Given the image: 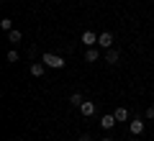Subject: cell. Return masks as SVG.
Listing matches in <instances>:
<instances>
[{"instance_id": "1", "label": "cell", "mask_w": 154, "mask_h": 141, "mask_svg": "<svg viewBox=\"0 0 154 141\" xmlns=\"http://www.w3.org/2000/svg\"><path fill=\"white\" fill-rule=\"evenodd\" d=\"M41 62H44V64L49 67V69H62V67L67 64V62L62 59V57H57V54H49V51H46V54L41 57Z\"/></svg>"}, {"instance_id": "2", "label": "cell", "mask_w": 154, "mask_h": 141, "mask_svg": "<svg viewBox=\"0 0 154 141\" xmlns=\"http://www.w3.org/2000/svg\"><path fill=\"white\" fill-rule=\"evenodd\" d=\"M80 41H82L85 46H88V49H93L95 44H98V33H93V31H85L82 36H80Z\"/></svg>"}, {"instance_id": "3", "label": "cell", "mask_w": 154, "mask_h": 141, "mask_svg": "<svg viewBox=\"0 0 154 141\" xmlns=\"http://www.w3.org/2000/svg\"><path fill=\"white\" fill-rule=\"evenodd\" d=\"M98 46H103V49H110V46H113V33L110 31H103L98 36Z\"/></svg>"}, {"instance_id": "4", "label": "cell", "mask_w": 154, "mask_h": 141, "mask_svg": "<svg viewBox=\"0 0 154 141\" xmlns=\"http://www.w3.org/2000/svg\"><path fill=\"white\" fill-rule=\"evenodd\" d=\"M116 123H118V121H116V115H113V113H105L103 118H100V128H103V131H110Z\"/></svg>"}, {"instance_id": "5", "label": "cell", "mask_w": 154, "mask_h": 141, "mask_svg": "<svg viewBox=\"0 0 154 141\" xmlns=\"http://www.w3.org/2000/svg\"><path fill=\"white\" fill-rule=\"evenodd\" d=\"M118 49H113V46H110V49H105V54H103V59L108 62V64H118Z\"/></svg>"}, {"instance_id": "6", "label": "cell", "mask_w": 154, "mask_h": 141, "mask_svg": "<svg viewBox=\"0 0 154 141\" xmlns=\"http://www.w3.org/2000/svg\"><path fill=\"white\" fill-rule=\"evenodd\" d=\"M28 69H31V75H33V77H44V72H46V64H44V62H33V64L28 67Z\"/></svg>"}, {"instance_id": "7", "label": "cell", "mask_w": 154, "mask_h": 141, "mask_svg": "<svg viewBox=\"0 0 154 141\" xmlns=\"http://www.w3.org/2000/svg\"><path fill=\"white\" fill-rule=\"evenodd\" d=\"M80 113H82L85 118H90V115L95 113V103H93V100H85V103L80 105Z\"/></svg>"}, {"instance_id": "8", "label": "cell", "mask_w": 154, "mask_h": 141, "mask_svg": "<svg viewBox=\"0 0 154 141\" xmlns=\"http://www.w3.org/2000/svg\"><path fill=\"white\" fill-rule=\"evenodd\" d=\"M128 131H131L134 136H139V133H144V121H131V126H128Z\"/></svg>"}, {"instance_id": "9", "label": "cell", "mask_w": 154, "mask_h": 141, "mask_svg": "<svg viewBox=\"0 0 154 141\" xmlns=\"http://www.w3.org/2000/svg\"><path fill=\"white\" fill-rule=\"evenodd\" d=\"M85 62H100V51L95 49V46L88 49V51H85Z\"/></svg>"}, {"instance_id": "10", "label": "cell", "mask_w": 154, "mask_h": 141, "mask_svg": "<svg viewBox=\"0 0 154 141\" xmlns=\"http://www.w3.org/2000/svg\"><path fill=\"white\" fill-rule=\"evenodd\" d=\"M113 115H116V121H118V123L128 121V110H126V108H116V110H113Z\"/></svg>"}, {"instance_id": "11", "label": "cell", "mask_w": 154, "mask_h": 141, "mask_svg": "<svg viewBox=\"0 0 154 141\" xmlns=\"http://www.w3.org/2000/svg\"><path fill=\"white\" fill-rule=\"evenodd\" d=\"M69 103L75 105V108H80V105L85 103V98H82V95H80V92H75V95H72V98H69Z\"/></svg>"}, {"instance_id": "12", "label": "cell", "mask_w": 154, "mask_h": 141, "mask_svg": "<svg viewBox=\"0 0 154 141\" xmlns=\"http://www.w3.org/2000/svg\"><path fill=\"white\" fill-rule=\"evenodd\" d=\"M8 41H11V44H18V41H21V31H16V28L8 31Z\"/></svg>"}, {"instance_id": "13", "label": "cell", "mask_w": 154, "mask_h": 141, "mask_svg": "<svg viewBox=\"0 0 154 141\" xmlns=\"http://www.w3.org/2000/svg\"><path fill=\"white\" fill-rule=\"evenodd\" d=\"M0 28H5V31H13V21H11V18H3V21H0Z\"/></svg>"}, {"instance_id": "14", "label": "cell", "mask_w": 154, "mask_h": 141, "mask_svg": "<svg viewBox=\"0 0 154 141\" xmlns=\"http://www.w3.org/2000/svg\"><path fill=\"white\" fill-rule=\"evenodd\" d=\"M8 62H18V51H16V49L8 51Z\"/></svg>"}, {"instance_id": "15", "label": "cell", "mask_w": 154, "mask_h": 141, "mask_svg": "<svg viewBox=\"0 0 154 141\" xmlns=\"http://www.w3.org/2000/svg\"><path fill=\"white\" fill-rule=\"evenodd\" d=\"M146 118H154V105H149V108H146Z\"/></svg>"}, {"instance_id": "16", "label": "cell", "mask_w": 154, "mask_h": 141, "mask_svg": "<svg viewBox=\"0 0 154 141\" xmlns=\"http://www.w3.org/2000/svg\"><path fill=\"white\" fill-rule=\"evenodd\" d=\"M80 141H90V133H82V136H80Z\"/></svg>"}, {"instance_id": "17", "label": "cell", "mask_w": 154, "mask_h": 141, "mask_svg": "<svg viewBox=\"0 0 154 141\" xmlns=\"http://www.w3.org/2000/svg\"><path fill=\"white\" fill-rule=\"evenodd\" d=\"M100 141H113V139H110V136H103V139H100Z\"/></svg>"}, {"instance_id": "18", "label": "cell", "mask_w": 154, "mask_h": 141, "mask_svg": "<svg viewBox=\"0 0 154 141\" xmlns=\"http://www.w3.org/2000/svg\"><path fill=\"white\" fill-rule=\"evenodd\" d=\"M3 3H8V0H3Z\"/></svg>"}]
</instances>
